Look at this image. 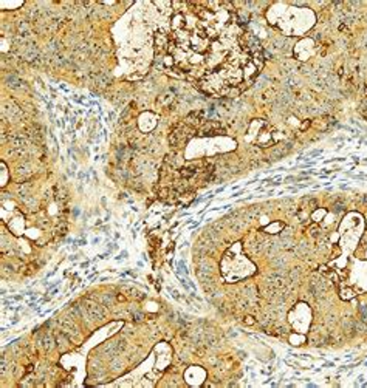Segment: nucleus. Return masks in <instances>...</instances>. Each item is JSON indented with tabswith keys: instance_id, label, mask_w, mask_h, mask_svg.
<instances>
[{
	"instance_id": "1",
	"label": "nucleus",
	"mask_w": 367,
	"mask_h": 388,
	"mask_svg": "<svg viewBox=\"0 0 367 388\" xmlns=\"http://www.w3.org/2000/svg\"><path fill=\"white\" fill-rule=\"evenodd\" d=\"M85 306H87V312L90 314V317L93 320L99 322V320H102V319L105 317V309L102 308V306H99L98 303H95V301L87 300L85 301Z\"/></svg>"
},
{
	"instance_id": "2",
	"label": "nucleus",
	"mask_w": 367,
	"mask_h": 388,
	"mask_svg": "<svg viewBox=\"0 0 367 388\" xmlns=\"http://www.w3.org/2000/svg\"><path fill=\"white\" fill-rule=\"evenodd\" d=\"M39 342H40V345H42L47 351H48V350H51L53 346H54V340H53V337H51L50 334H47V332H45V334H43L42 337H40V340H39Z\"/></svg>"
},
{
	"instance_id": "3",
	"label": "nucleus",
	"mask_w": 367,
	"mask_h": 388,
	"mask_svg": "<svg viewBox=\"0 0 367 388\" xmlns=\"http://www.w3.org/2000/svg\"><path fill=\"white\" fill-rule=\"evenodd\" d=\"M6 82H8V85H10V87H12V88H17V87H20V85H23V82H22L19 78H16V76H8Z\"/></svg>"
},
{
	"instance_id": "4",
	"label": "nucleus",
	"mask_w": 367,
	"mask_h": 388,
	"mask_svg": "<svg viewBox=\"0 0 367 388\" xmlns=\"http://www.w3.org/2000/svg\"><path fill=\"white\" fill-rule=\"evenodd\" d=\"M339 294H341V299H344V300H350V299L355 297V292H353L350 288H344V289H341Z\"/></svg>"
},
{
	"instance_id": "5",
	"label": "nucleus",
	"mask_w": 367,
	"mask_h": 388,
	"mask_svg": "<svg viewBox=\"0 0 367 388\" xmlns=\"http://www.w3.org/2000/svg\"><path fill=\"white\" fill-rule=\"evenodd\" d=\"M308 233H310L311 237H316V238H317V235L321 233V229L317 227V226H311L310 229H308Z\"/></svg>"
},
{
	"instance_id": "6",
	"label": "nucleus",
	"mask_w": 367,
	"mask_h": 388,
	"mask_svg": "<svg viewBox=\"0 0 367 388\" xmlns=\"http://www.w3.org/2000/svg\"><path fill=\"white\" fill-rule=\"evenodd\" d=\"M101 300H102V303H104V305H109V306L113 303V299H112V295H110V294L102 295V299H101Z\"/></svg>"
},
{
	"instance_id": "7",
	"label": "nucleus",
	"mask_w": 367,
	"mask_h": 388,
	"mask_svg": "<svg viewBox=\"0 0 367 388\" xmlns=\"http://www.w3.org/2000/svg\"><path fill=\"white\" fill-rule=\"evenodd\" d=\"M132 317H133V320H136V322H140V320H143V314H141V312H135V314L132 315Z\"/></svg>"
},
{
	"instance_id": "8",
	"label": "nucleus",
	"mask_w": 367,
	"mask_h": 388,
	"mask_svg": "<svg viewBox=\"0 0 367 388\" xmlns=\"http://www.w3.org/2000/svg\"><path fill=\"white\" fill-rule=\"evenodd\" d=\"M245 320H247V323H249V325H251V323H253V319H251V317H247V319H245Z\"/></svg>"
}]
</instances>
